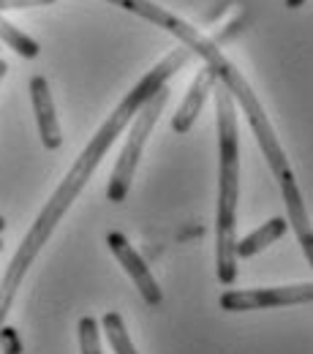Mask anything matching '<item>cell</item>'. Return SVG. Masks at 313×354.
I'll use <instances>...</instances> for the list:
<instances>
[{
	"label": "cell",
	"instance_id": "52a82bcc",
	"mask_svg": "<svg viewBox=\"0 0 313 354\" xmlns=\"http://www.w3.org/2000/svg\"><path fill=\"white\" fill-rule=\"evenodd\" d=\"M30 101H33L41 145H44L46 150H57L63 145V133H60V123H57L52 90H49V82H46L44 77H33L30 80Z\"/></svg>",
	"mask_w": 313,
	"mask_h": 354
},
{
	"label": "cell",
	"instance_id": "9a60e30c",
	"mask_svg": "<svg viewBox=\"0 0 313 354\" xmlns=\"http://www.w3.org/2000/svg\"><path fill=\"white\" fill-rule=\"evenodd\" d=\"M6 74H8V63H6L3 57H0V82L6 80Z\"/></svg>",
	"mask_w": 313,
	"mask_h": 354
},
{
	"label": "cell",
	"instance_id": "8992f818",
	"mask_svg": "<svg viewBox=\"0 0 313 354\" xmlns=\"http://www.w3.org/2000/svg\"><path fill=\"white\" fill-rule=\"evenodd\" d=\"M281 194H283V202H286V213H289V223L297 234V243L308 259V265L313 267V226L308 218V210H305V202H303V194H300V185L294 175H283L281 180Z\"/></svg>",
	"mask_w": 313,
	"mask_h": 354
},
{
	"label": "cell",
	"instance_id": "30bf717a",
	"mask_svg": "<svg viewBox=\"0 0 313 354\" xmlns=\"http://www.w3.org/2000/svg\"><path fill=\"white\" fill-rule=\"evenodd\" d=\"M101 327H104V335H106V341H109V346H112V352L115 354H139L134 346V341H131V335H129V330H126V322H123L120 313L109 310V313L104 316Z\"/></svg>",
	"mask_w": 313,
	"mask_h": 354
},
{
	"label": "cell",
	"instance_id": "3957f363",
	"mask_svg": "<svg viewBox=\"0 0 313 354\" xmlns=\"http://www.w3.org/2000/svg\"><path fill=\"white\" fill-rule=\"evenodd\" d=\"M167 101H169V88H161L134 115L129 139H126V145H123V150H120V158H117V164H115V169H112L109 185H106V199H109V202L120 205V202L129 196L131 183H134V175H136V167H139V158H142V153H144V145H147L150 133L155 129L161 112L167 109Z\"/></svg>",
	"mask_w": 313,
	"mask_h": 354
},
{
	"label": "cell",
	"instance_id": "ac0fdd59",
	"mask_svg": "<svg viewBox=\"0 0 313 354\" xmlns=\"http://www.w3.org/2000/svg\"><path fill=\"white\" fill-rule=\"evenodd\" d=\"M0 251H3V240H0Z\"/></svg>",
	"mask_w": 313,
	"mask_h": 354
},
{
	"label": "cell",
	"instance_id": "8fae6325",
	"mask_svg": "<svg viewBox=\"0 0 313 354\" xmlns=\"http://www.w3.org/2000/svg\"><path fill=\"white\" fill-rule=\"evenodd\" d=\"M0 41L6 46H11L19 57H28V60H33V57H39V52H41V46L36 39H30L28 33H22L17 25H11L3 14H0Z\"/></svg>",
	"mask_w": 313,
	"mask_h": 354
},
{
	"label": "cell",
	"instance_id": "9c48e42d",
	"mask_svg": "<svg viewBox=\"0 0 313 354\" xmlns=\"http://www.w3.org/2000/svg\"><path fill=\"white\" fill-rule=\"evenodd\" d=\"M289 229V221L283 218H269L265 226H259L256 232H251L248 237L237 240V259H251L256 254H262L265 248H269L275 240H281Z\"/></svg>",
	"mask_w": 313,
	"mask_h": 354
},
{
	"label": "cell",
	"instance_id": "5bb4252c",
	"mask_svg": "<svg viewBox=\"0 0 313 354\" xmlns=\"http://www.w3.org/2000/svg\"><path fill=\"white\" fill-rule=\"evenodd\" d=\"M57 0H0V11L8 8H33V6H52Z\"/></svg>",
	"mask_w": 313,
	"mask_h": 354
},
{
	"label": "cell",
	"instance_id": "277c9868",
	"mask_svg": "<svg viewBox=\"0 0 313 354\" xmlns=\"http://www.w3.org/2000/svg\"><path fill=\"white\" fill-rule=\"evenodd\" d=\"M305 303H313V283L269 286V289H231L221 295V308L229 313L286 308V306H305Z\"/></svg>",
	"mask_w": 313,
	"mask_h": 354
},
{
	"label": "cell",
	"instance_id": "5b68a950",
	"mask_svg": "<svg viewBox=\"0 0 313 354\" xmlns=\"http://www.w3.org/2000/svg\"><path fill=\"white\" fill-rule=\"evenodd\" d=\"M106 245H109V251L115 254V259L120 262V267L129 272V278L134 281V286L139 289L142 300H144L147 306H161V303H164V292H161L158 281L153 278L150 267L144 265V259L139 257V251L129 243V237H126L123 232H109V234H106Z\"/></svg>",
	"mask_w": 313,
	"mask_h": 354
},
{
	"label": "cell",
	"instance_id": "2e32d148",
	"mask_svg": "<svg viewBox=\"0 0 313 354\" xmlns=\"http://www.w3.org/2000/svg\"><path fill=\"white\" fill-rule=\"evenodd\" d=\"M305 3H308V0H286L289 8H300V6H305Z\"/></svg>",
	"mask_w": 313,
	"mask_h": 354
},
{
	"label": "cell",
	"instance_id": "7c38bea8",
	"mask_svg": "<svg viewBox=\"0 0 313 354\" xmlns=\"http://www.w3.org/2000/svg\"><path fill=\"white\" fill-rule=\"evenodd\" d=\"M79 352L82 354H101V330L93 316L79 319Z\"/></svg>",
	"mask_w": 313,
	"mask_h": 354
},
{
	"label": "cell",
	"instance_id": "7a4b0ae2",
	"mask_svg": "<svg viewBox=\"0 0 313 354\" xmlns=\"http://www.w3.org/2000/svg\"><path fill=\"white\" fill-rule=\"evenodd\" d=\"M218 115V213H216V270L218 281L231 286L237 281V199H240V131L237 104L231 93L216 82Z\"/></svg>",
	"mask_w": 313,
	"mask_h": 354
},
{
	"label": "cell",
	"instance_id": "6da1fadb",
	"mask_svg": "<svg viewBox=\"0 0 313 354\" xmlns=\"http://www.w3.org/2000/svg\"><path fill=\"white\" fill-rule=\"evenodd\" d=\"M191 57H193V52H191L188 46H175L167 57H161V60L136 82L134 88L126 93V98L115 106V112L104 120V126L93 133V139L85 145V150L77 156V161L71 164L68 175L60 180V185L55 188V194L49 196V202L41 207L39 218L28 229V234L22 237L17 254L11 257V262H8L6 272H3V281H0V327L6 324V316H8V310L14 306V297H17V292H19V286H22V281H25L30 265L36 262V257L41 254V248L49 243L52 232L57 229V223L63 221V216L68 213V207L74 205V199L85 191L88 180L95 175L98 164L104 161V156L109 153V147L115 145V139L126 131V126L134 120L136 112H139L158 90L167 88V82L178 74Z\"/></svg>",
	"mask_w": 313,
	"mask_h": 354
},
{
	"label": "cell",
	"instance_id": "e0dca14e",
	"mask_svg": "<svg viewBox=\"0 0 313 354\" xmlns=\"http://www.w3.org/2000/svg\"><path fill=\"white\" fill-rule=\"evenodd\" d=\"M3 229H6V218H3V216H0V232H3Z\"/></svg>",
	"mask_w": 313,
	"mask_h": 354
},
{
	"label": "cell",
	"instance_id": "ba28073f",
	"mask_svg": "<svg viewBox=\"0 0 313 354\" xmlns=\"http://www.w3.org/2000/svg\"><path fill=\"white\" fill-rule=\"evenodd\" d=\"M216 82H218V80H216V74H213L207 66L199 68V74L193 77V82H191V88H188V93H185L180 109L175 112V118H172V131L188 133L191 129H193V123H196V118H199V112H202L207 95H210L213 88H216Z\"/></svg>",
	"mask_w": 313,
	"mask_h": 354
},
{
	"label": "cell",
	"instance_id": "4fadbf2b",
	"mask_svg": "<svg viewBox=\"0 0 313 354\" xmlns=\"http://www.w3.org/2000/svg\"><path fill=\"white\" fill-rule=\"evenodd\" d=\"M0 346H3V354H22V344L14 327H6V324L0 327Z\"/></svg>",
	"mask_w": 313,
	"mask_h": 354
}]
</instances>
